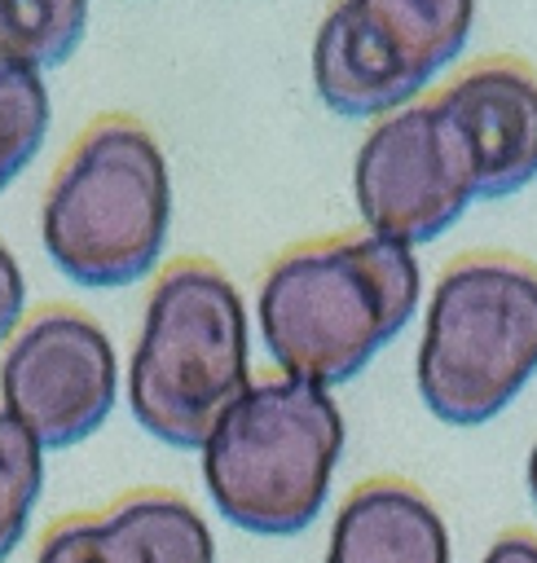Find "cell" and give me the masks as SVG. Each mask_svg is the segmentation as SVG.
I'll list each match as a JSON object with an SVG mask.
<instances>
[{"mask_svg": "<svg viewBox=\"0 0 537 563\" xmlns=\"http://www.w3.org/2000/svg\"><path fill=\"white\" fill-rule=\"evenodd\" d=\"M35 563H216L202 515L167 488H136L101 515H66L40 537Z\"/></svg>", "mask_w": 537, "mask_h": 563, "instance_id": "cell-9", "label": "cell"}, {"mask_svg": "<svg viewBox=\"0 0 537 563\" xmlns=\"http://www.w3.org/2000/svg\"><path fill=\"white\" fill-rule=\"evenodd\" d=\"M484 563H537V537H533V532H524V528L502 532V537L489 545Z\"/></svg>", "mask_w": 537, "mask_h": 563, "instance_id": "cell-16", "label": "cell"}, {"mask_svg": "<svg viewBox=\"0 0 537 563\" xmlns=\"http://www.w3.org/2000/svg\"><path fill=\"white\" fill-rule=\"evenodd\" d=\"M326 563H449V532L414 484L365 479L335 515Z\"/></svg>", "mask_w": 537, "mask_h": 563, "instance_id": "cell-10", "label": "cell"}, {"mask_svg": "<svg viewBox=\"0 0 537 563\" xmlns=\"http://www.w3.org/2000/svg\"><path fill=\"white\" fill-rule=\"evenodd\" d=\"M44 488V449L0 409V563L18 550Z\"/></svg>", "mask_w": 537, "mask_h": 563, "instance_id": "cell-14", "label": "cell"}, {"mask_svg": "<svg viewBox=\"0 0 537 563\" xmlns=\"http://www.w3.org/2000/svg\"><path fill=\"white\" fill-rule=\"evenodd\" d=\"M88 31V0H0V66L44 75Z\"/></svg>", "mask_w": 537, "mask_h": 563, "instance_id": "cell-12", "label": "cell"}, {"mask_svg": "<svg viewBox=\"0 0 537 563\" xmlns=\"http://www.w3.org/2000/svg\"><path fill=\"white\" fill-rule=\"evenodd\" d=\"M246 308L207 260H176L150 290L128 365L132 418L172 449H202L246 391Z\"/></svg>", "mask_w": 537, "mask_h": 563, "instance_id": "cell-3", "label": "cell"}, {"mask_svg": "<svg viewBox=\"0 0 537 563\" xmlns=\"http://www.w3.org/2000/svg\"><path fill=\"white\" fill-rule=\"evenodd\" d=\"M22 303H26V282H22V268H18L13 251L0 242V347H4V343L18 334Z\"/></svg>", "mask_w": 537, "mask_h": 563, "instance_id": "cell-15", "label": "cell"}, {"mask_svg": "<svg viewBox=\"0 0 537 563\" xmlns=\"http://www.w3.org/2000/svg\"><path fill=\"white\" fill-rule=\"evenodd\" d=\"M352 194L365 233L409 251L462 220L475 202V172L436 97L409 101L370 128L352 163Z\"/></svg>", "mask_w": 537, "mask_h": 563, "instance_id": "cell-6", "label": "cell"}, {"mask_svg": "<svg viewBox=\"0 0 537 563\" xmlns=\"http://www.w3.org/2000/svg\"><path fill=\"white\" fill-rule=\"evenodd\" d=\"M423 295L409 246L343 233L286 251L260 282V334L282 378L339 387L414 317Z\"/></svg>", "mask_w": 537, "mask_h": 563, "instance_id": "cell-1", "label": "cell"}, {"mask_svg": "<svg viewBox=\"0 0 537 563\" xmlns=\"http://www.w3.org/2000/svg\"><path fill=\"white\" fill-rule=\"evenodd\" d=\"M475 172V198H511L537 180V70L519 57H484L436 92Z\"/></svg>", "mask_w": 537, "mask_h": 563, "instance_id": "cell-8", "label": "cell"}, {"mask_svg": "<svg viewBox=\"0 0 537 563\" xmlns=\"http://www.w3.org/2000/svg\"><path fill=\"white\" fill-rule=\"evenodd\" d=\"M537 374V268L519 255L453 260L427 303L418 396L449 427L497 418Z\"/></svg>", "mask_w": 537, "mask_h": 563, "instance_id": "cell-5", "label": "cell"}, {"mask_svg": "<svg viewBox=\"0 0 537 563\" xmlns=\"http://www.w3.org/2000/svg\"><path fill=\"white\" fill-rule=\"evenodd\" d=\"M528 493H533V506H537V444L528 453Z\"/></svg>", "mask_w": 537, "mask_h": 563, "instance_id": "cell-17", "label": "cell"}, {"mask_svg": "<svg viewBox=\"0 0 537 563\" xmlns=\"http://www.w3.org/2000/svg\"><path fill=\"white\" fill-rule=\"evenodd\" d=\"M361 31L396 62L405 79L427 88L462 48L475 0H343Z\"/></svg>", "mask_w": 537, "mask_h": 563, "instance_id": "cell-11", "label": "cell"}, {"mask_svg": "<svg viewBox=\"0 0 537 563\" xmlns=\"http://www.w3.org/2000/svg\"><path fill=\"white\" fill-rule=\"evenodd\" d=\"M119 365L110 334L79 308H44L4 343L0 409L40 449L88 440L114 409Z\"/></svg>", "mask_w": 537, "mask_h": 563, "instance_id": "cell-7", "label": "cell"}, {"mask_svg": "<svg viewBox=\"0 0 537 563\" xmlns=\"http://www.w3.org/2000/svg\"><path fill=\"white\" fill-rule=\"evenodd\" d=\"M343 453V413L330 391L295 378L251 383L202 444L216 510L246 532L291 537L317 519Z\"/></svg>", "mask_w": 537, "mask_h": 563, "instance_id": "cell-4", "label": "cell"}, {"mask_svg": "<svg viewBox=\"0 0 537 563\" xmlns=\"http://www.w3.org/2000/svg\"><path fill=\"white\" fill-rule=\"evenodd\" d=\"M48 88L44 75L0 66V194L22 176L48 136Z\"/></svg>", "mask_w": 537, "mask_h": 563, "instance_id": "cell-13", "label": "cell"}, {"mask_svg": "<svg viewBox=\"0 0 537 563\" xmlns=\"http://www.w3.org/2000/svg\"><path fill=\"white\" fill-rule=\"evenodd\" d=\"M172 176L136 119H97L62 158L40 207L53 268L92 290L141 282L167 242Z\"/></svg>", "mask_w": 537, "mask_h": 563, "instance_id": "cell-2", "label": "cell"}]
</instances>
